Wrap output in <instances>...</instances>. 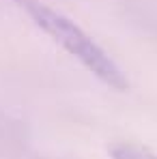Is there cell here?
Wrapping results in <instances>:
<instances>
[{
	"instance_id": "obj_1",
	"label": "cell",
	"mask_w": 157,
	"mask_h": 159,
	"mask_svg": "<svg viewBox=\"0 0 157 159\" xmlns=\"http://www.w3.org/2000/svg\"><path fill=\"white\" fill-rule=\"evenodd\" d=\"M13 2L20 9H24L30 15V20L45 34H50L73 58H78L95 78H99L104 84H108L110 88H116V90H125L129 86L121 67L76 22H71L69 17H65L62 13L50 9L48 4H43L39 0H13Z\"/></svg>"
},
{
	"instance_id": "obj_2",
	"label": "cell",
	"mask_w": 157,
	"mask_h": 159,
	"mask_svg": "<svg viewBox=\"0 0 157 159\" xmlns=\"http://www.w3.org/2000/svg\"><path fill=\"white\" fill-rule=\"evenodd\" d=\"M112 159H157V155L149 148H142L138 144H116L110 148Z\"/></svg>"
}]
</instances>
